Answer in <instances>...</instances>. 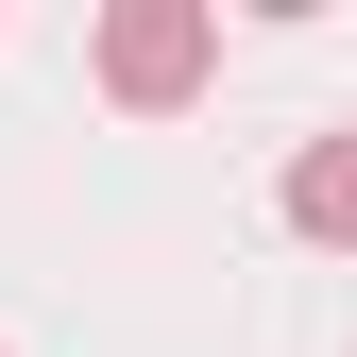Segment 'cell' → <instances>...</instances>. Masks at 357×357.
Returning <instances> with one entry per match:
<instances>
[{"label":"cell","instance_id":"6da1fadb","mask_svg":"<svg viewBox=\"0 0 357 357\" xmlns=\"http://www.w3.org/2000/svg\"><path fill=\"white\" fill-rule=\"evenodd\" d=\"M85 68H102V102L170 119V102H188V85L221 68V17H204V0H102V34H85Z\"/></svg>","mask_w":357,"mask_h":357},{"label":"cell","instance_id":"7a4b0ae2","mask_svg":"<svg viewBox=\"0 0 357 357\" xmlns=\"http://www.w3.org/2000/svg\"><path fill=\"white\" fill-rule=\"evenodd\" d=\"M289 238H324V255H357V119L289 153Z\"/></svg>","mask_w":357,"mask_h":357}]
</instances>
